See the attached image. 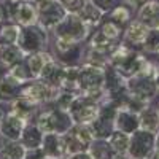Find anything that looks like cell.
I'll return each mask as SVG.
<instances>
[{
    "label": "cell",
    "mask_w": 159,
    "mask_h": 159,
    "mask_svg": "<svg viewBox=\"0 0 159 159\" xmlns=\"http://www.w3.org/2000/svg\"><path fill=\"white\" fill-rule=\"evenodd\" d=\"M24 52L18 45H3L0 46V69L8 72L15 65H18L24 59Z\"/></svg>",
    "instance_id": "22"
},
{
    "label": "cell",
    "mask_w": 159,
    "mask_h": 159,
    "mask_svg": "<svg viewBox=\"0 0 159 159\" xmlns=\"http://www.w3.org/2000/svg\"><path fill=\"white\" fill-rule=\"evenodd\" d=\"M52 59V54L49 51H43V52H34V54H25L24 56V64L27 67L32 80L40 78L45 65L48 64V61Z\"/></svg>",
    "instance_id": "23"
},
{
    "label": "cell",
    "mask_w": 159,
    "mask_h": 159,
    "mask_svg": "<svg viewBox=\"0 0 159 159\" xmlns=\"http://www.w3.org/2000/svg\"><path fill=\"white\" fill-rule=\"evenodd\" d=\"M126 88L132 96H135L142 100H147V102H151L159 96V91L154 81V75H153V59H151L150 69L127 78Z\"/></svg>",
    "instance_id": "7"
},
{
    "label": "cell",
    "mask_w": 159,
    "mask_h": 159,
    "mask_svg": "<svg viewBox=\"0 0 159 159\" xmlns=\"http://www.w3.org/2000/svg\"><path fill=\"white\" fill-rule=\"evenodd\" d=\"M27 123L29 121H25V119L19 118L13 111L7 110L2 119V124H0V137L8 139V140H19Z\"/></svg>",
    "instance_id": "16"
},
{
    "label": "cell",
    "mask_w": 159,
    "mask_h": 159,
    "mask_svg": "<svg viewBox=\"0 0 159 159\" xmlns=\"http://www.w3.org/2000/svg\"><path fill=\"white\" fill-rule=\"evenodd\" d=\"M34 121L45 134L46 132H56V134H62V135L67 134L75 124L70 116V111L57 107L52 102L42 105V108L37 113Z\"/></svg>",
    "instance_id": "2"
},
{
    "label": "cell",
    "mask_w": 159,
    "mask_h": 159,
    "mask_svg": "<svg viewBox=\"0 0 159 159\" xmlns=\"http://www.w3.org/2000/svg\"><path fill=\"white\" fill-rule=\"evenodd\" d=\"M105 83V69L96 65L81 64L78 75V91L80 94H86L97 102H102L107 97V91L103 89Z\"/></svg>",
    "instance_id": "3"
},
{
    "label": "cell",
    "mask_w": 159,
    "mask_h": 159,
    "mask_svg": "<svg viewBox=\"0 0 159 159\" xmlns=\"http://www.w3.org/2000/svg\"><path fill=\"white\" fill-rule=\"evenodd\" d=\"M126 81L127 80L119 73L116 69H113L108 64L105 67V83H103V89L107 91V96H115L119 92L126 91Z\"/></svg>",
    "instance_id": "21"
},
{
    "label": "cell",
    "mask_w": 159,
    "mask_h": 159,
    "mask_svg": "<svg viewBox=\"0 0 159 159\" xmlns=\"http://www.w3.org/2000/svg\"><path fill=\"white\" fill-rule=\"evenodd\" d=\"M96 137H94V132L91 129V124H73L67 134H64L67 156L88 151L91 142Z\"/></svg>",
    "instance_id": "8"
},
{
    "label": "cell",
    "mask_w": 159,
    "mask_h": 159,
    "mask_svg": "<svg viewBox=\"0 0 159 159\" xmlns=\"http://www.w3.org/2000/svg\"><path fill=\"white\" fill-rule=\"evenodd\" d=\"M129 140H130V135L126 134V132L118 130V129H115L113 134L108 137V142L113 147L116 154H126L127 153V150H129Z\"/></svg>",
    "instance_id": "37"
},
{
    "label": "cell",
    "mask_w": 159,
    "mask_h": 159,
    "mask_svg": "<svg viewBox=\"0 0 159 159\" xmlns=\"http://www.w3.org/2000/svg\"><path fill=\"white\" fill-rule=\"evenodd\" d=\"M140 129L154 132V134L159 129V111H157V105L154 107L153 100L150 102L148 107L140 113Z\"/></svg>",
    "instance_id": "32"
},
{
    "label": "cell",
    "mask_w": 159,
    "mask_h": 159,
    "mask_svg": "<svg viewBox=\"0 0 159 159\" xmlns=\"http://www.w3.org/2000/svg\"><path fill=\"white\" fill-rule=\"evenodd\" d=\"M83 64H89V65H96V67L105 69L110 64V56L86 46L84 48V54H83Z\"/></svg>",
    "instance_id": "36"
},
{
    "label": "cell",
    "mask_w": 159,
    "mask_h": 159,
    "mask_svg": "<svg viewBox=\"0 0 159 159\" xmlns=\"http://www.w3.org/2000/svg\"><path fill=\"white\" fill-rule=\"evenodd\" d=\"M105 16H107L108 19H111L113 22H116L119 27L126 29L127 24L135 18V10H132V8H130L129 5H126V3H121L119 7L113 8L111 11L105 13Z\"/></svg>",
    "instance_id": "29"
},
{
    "label": "cell",
    "mask_w": 159,
    "mask_h": 159,
    "mask_svg": "<svg viewBox=\"0 0 159 159\" xmlns=\"http://www.w3.org/2000/svg\"><path fill=\"white\" fill-rule=\"evenodd\" d=\"M145 2H147V0H124V3H126V5H129L132 10H135V11H137V10L145 3Z\"/></svg>",
    "instance_id": "44"
},
{
    "label": "cell",
    "mask_w": 159,
    "mask_h": 159,
    "mask_svg": "<svg viewBox=\"0 0 159 159\" xmlns=\"http://www.w3.org/2000/svg\"><path fill=\"white\" fill-rule=\"evenodd\" d=\"M43 135L45 132L37 126L35 121H29L25 124L22 134L19 137V142L27 148H37V147H42V142H43Z\"/></svg>",
    "instance_id": "25"
},
{
    "label": "cell",
    "mask_w": 159,
    "mask_h": 159,
    "mask_svg": "<svg viewBox=\"0 0 159 159\" xmlns=\"http://www.w3.org/2000/svg\"><path fill=\"white\" fill-rule=\"evenodd\" d=\"M135 19L143 22L150 29L159 27V0H147L137 11Z\"/></svg>",
    "instance_id": "19"
},
{
    "label": "cell",
    "mask_w": 159,
    "mask_h": 159,
    "mask_svg": "<svg viewBox=\"0 0 159 159\" xmlns=\"http://www.w3.org/2000/svg\"><path fill=\"white\" fill-rule=\"evenodd\" d=\"M45 159H54V157H45ZM61 159H67V157H61Z\"/></svg>",
    "instance_id": "53"
},
{
    "label": "cell",
    "mask_w": 159,
    "mask_h": 159,
    "mask_svg": "<svg viewBox=\"0 0 159 159\" xmlns=\"http://www.w3.org/2000/svg\"><path fill=\"white\" fill-rule=\"evenodd\" d=\"M118 45H119L118 42H113V40L107 38L97 27L92 29L89 38L86 40V46L96 49V51H100V52H103V54H108V56L116 49Z\"/></svg>",
    "instance_id": "24"
},
{
    "label": "cell",
    "mask_w": 159,
    "mask_h": 159,
    "mask_svg": "<svg viewBox=\"0 0 159 159\" xmlns=\"http://www.w3.org/2000/svg\"><path fill=\"white\" fill-rule=\"evenodd\" d=\"M153 57H156V59L159 61V51H157V54H156V56H153Z\"/></svg>",
    "instance_id": "52"
},
{
    "label": "cell",
    "mask_w": 159,
    "mask_h": 159,
    "mask_svg": "<svg viewBox=\"0 0 159 159\" xmlns=\"http://www.w3.org/2000/svg\"><path fill=\"white\" fill-rule=\"evenodd\" d=\"M21 34V25L15 21L3 19L0 21V46L3 45H18V38Z\"/></svg>",
    "instance_id": "27"
},
{
    "label": "cell",
    "mask_w": 159,
    "mask_h": 159,
    "mask_svg": "<svg viewBox=\"0 0 159 159\" xmlns=\"http://www.w3.org/2000/svg\"><path fill=\"white\" fill-rule=\"evenodd\" d=\"M88 153L94 159H113L116 154L108 139H94L89 145Z\"/></svg>",
    "instance_id": "30"
},
{
    "label": "cell",
    "mask_w": 159,
    "mask_h": 159,
    "mask_svg": "<svg viewBox=\"0 0 159 159\" xmlns=\"http://www.w3.org/2000/svg\"><path fill=\"white\" fill-rule=\"evenodd\" d=\"M91 32L92 29L78 15H67L51 30V35L72 43H86Z\"/></svg>",
    "instance_id": "5"
},
{
    "label": "cell",
    "mask_w": 159,
    "mask_h": 159,
    "mask_svg": "<svg viewBox=\"0 0 159 159\" xmlns=\"http://www.w3.org/2000/svg\"><path fill=\"white\" fill-rule=\"evenodd\" d=\"M38 11V24L49 32L67 16V11L59 3V0H34Z\"/></svg>",
    "instance_id": "12"
},
{
    "label": "cell",
    "mask_w": 159,
    "mask_h": 159,
    "mask_svg": "<svg viewBox=\"0 0 159 159\" xmlns=\"http://www.w3.org/2000/svg\"><path fill=\"white\" fill-rule=\"evenodd\" d=\"M64 67H65L64 64H61L59 61H56L54 57H52V59H49L48 64L45 65V69H43L42 75H40V78L45 80L46 83L54 84V86L59 88L61 78H62V73H64Z\"/></svg>",
    "instance_id": "31"
},
{
    "label": "cell",
    "mask_w": 159,
    "mask_h": 159,
    "mask_svg": "<svg viewBox=\"0 0 159 159\" xmlns=\"http://www.w3.org/2000/svg\"><path fill=\"white\" fill-rule=\"evenodd\" d=\"M157 111H159V105H157Z\"/></svg>",
    "instance_id": "55"
},
{
    "label": "cell",
    "mask_w": 159,
    "mask_h": 159,
    "mask_svg": "<svg viewBox=\"0 0 159 159\" xmlns=\"http://www.w3.org/2000/svg\"><path fill=\"white\" fill-rule=\"evenodd\" d=\"M15 2H34V0H15Z\"/></svg>",
    "instance_id": "51"
},
{
    "label": "cell",
    "mask_w": 159,
    "mask_h": 159,
    "mask_svg": "<svg viewBox=\"0 0 159 159\" xmlns=\"http://www.w3.org/2000/svg\"><path fill=\"white\" fill-rule=\"evenodd\" d=\"M143 52L147 56H156L159 51V27L157 29H150L147 38L143 42Z\"/></svg>",
    "instance_id": "38"
},
{
    "label": "cell",
    "mask_w": 159,
    "mask_h": 159,
    "mask_svg": "<svg viewBox=\"0 0 159 159\" xmlns=\"http://www.w3.org/2000/svg\"><path fill=\"white\" fill-rule=\"evenodd\" d=\"M153 75H154V81H156V86L159 91V61L156 57L153 59Z\"/></svg>",
    "instance_id": "43"
},
{
    "label": "cell",
    "mask_w": 159,
    "mask_h": 159,
    "mask_svg": "<svg viewBox=\"0 0 159 159\" xmlns=\"http://www.w3.org/2000/svg\"><path fill=\"white\" fill-rule=\"evenodd\" d=\"M84 48H86V43H72V42H67V40L56 38L51 35L49 52L56 61H59L64 65H81Z\"/></svg>",
    "instance_id": "6"
},
{
    "label": "cell",
    "mask_w": 159,
    "mask_h": 159,
    "mask_svg": "<svg viewBox=\"0 0 159 159\" xmlns=\"http://www.w3.org/2000/svg\"><path fill=\"white\" fill-rule=\"evenodd\" d=\"M80 94V92H75V91H67V89H59V94L57 97L54 99V105H57V107L64 108V110H69L70 105L73 103V100L76 99V96Z\"/></svg>",
    "instance_id": "39"
},
{
    "label": "cell",
    "mask_w": 159,
    "mask_h": 159,
    "mask_svg": "<svg viewBox=\"0 0 159 159\" xmlns=\"http://www.w3.org/2000/svg\"><path fill=\"white\" fill-rule=\"evenodd\" d=\"M78 75H80V65H65L62 78H61L59 89L80 92L78 91Z\"/></svg>",
    "instance_id": "34"
},
{
    "label": "cell",
    "mask_w": 159,
    "mask_h": 159,
    "mask_svg": "<svg viewBox=\"0 0 159 159\" xmlns=\"http://www.w3.org/2000/svg\"><path fill=\"white\" fill-rule=\"evenodd\" d=\"M78 16L81 18L91 29H96L97 25L102 22V19H103V16H105V13H103L102 10H99L94 3L91 2V0H88L86 5L83 7V10L78 13Z\"/></svg>",
    "instance_id": "33"
},
{
    "label": "cell",
    "mask_w": 159,
    "mask_h": 159,
    "mask_svg": "<svg viewBox=\"0 0 159 159\" xmlns=\"http://www.w3.org/2000/svg\"><path fill=\"white\" fill-rule=\"evenodd\" d=\"M154 151L159 153V129H157V132H156V145H154Z\"/></svg>",
    "instance_id": "48"
},
{
    "label": "cell",
    "mask_w": 159,
    "mask_h": 159,
    "mask_svg": "<svg viewBox=\"0 0 159 159\" xmlns=\"http://www.w3.org/2000/svg\"><path fill=\"white\" fill-rule=\"evenodd\" d=\"M42 148L45 151L46 157H67V151H65V142L62 134H56V132H46L43 135Z\"/></svg>",
    "instance_id": "17"
},
{
    "label": "cell",
    "mask_w": 159,
    "mask_h": 159,
    "mask_svg": "<svg viewBox=\"0 0 159 159\" xmlns=\"http://www.w3.org/2000/svg\"><path fill=\"white\" fill-rule=\"evenodd\" d=\"M8 19V8H7V2H0V21Z\"/></svg>",
    "instance_id": "46"
},
{
    "label": "cell",
    "mask_w": 159,
    "mask_h": 159,
    "mask_svg": "<svg viewBox=\"0 0 159 159\" xmlns=\"http://www.w3.org/2000/svg\"><path fill=\"white\" fill-rule=\"evenodd\" d=\"M150 159H159V153H157V151H154V153L151 154V157H150Z\"/></svg>",
    "instance_id": "50"
},
{
    "label": "cell",
    "mask_w": 159,
    "mask_h": 159,
    "mask_svg": "<svg viewBox=\"0 0 159 159\" xmlns=\"http://www.w3.org/2000/svg\"><path fill=\"white\" fill-rule=\"evenodd\" d=\"M97 29L107 37L110 40H113V42H118L121 43V38H123V34H124V29L119 27V25L116 22H113L111 19H108L107 16H103L102 22L97 25Z\"/></svg>",
    "instance_id": "35"
},
{
    "label": "cell",
    "mask_w": 159,
    "mask_h": 159,
    "mask_svg": "<svg viewBox=\"0 0 159 159\" xmlns=\"http://www.w3.org/2000/svg\"><path fill=\"white\" fill-rule=\"evenodd\" d=\"M25 83H21L10 72L0 73V105H10L13 100L22 96V88Z\"/></svg>",
    "instance_id": "15"
},
{
    "label": "cell",
    "mask_w": 159,
    "mask_h": 159,
    "mask_svg": "<svg viewBox=\"0 0 159 159\" xmlns=\"http://www.w3.org/2000/svg\"><path fill=\"white\" fill-rule=\"evenodd\" d=\"M150 32V27H147L143 22H140L139 19H132L127 27L124 29V34H123V38H121V43L132 48V49H137V51H142L143 52V42L147 38Z\"/></svg>",
    "instance_id": "14"
},
{
    "label": "cell",
    "mask_w": 159,
    "mask_h": 159,
    "mask_svg": "<svg viewBox=\"0 0 159 159\" xmlns=\"http://www.w3.org/2000/svg\"><path fill=\"white\" fill-rule=\"evenodd\" d=\"M57 94H59V88L54 86V84L46 83L42 78L30 80V81H27L22 88V96L30 99L32 102H35L38 105L54 102Z\"/></svg>",
    "instance_id": "11"
},
{
    "label": "cell",
    "mask_w": 159,
    "mask_h": 159,
    "mask_svg": "<svg viewBox=\"0 0 159 159\" xmlns=\"http://www.w3.org/2000/svg\"><path fill=\"white\" fill-rule=\"evenodd\" d=\"M40 108H42V105L32 102L30 99L24 97V96L18 97L16 100H13L8 105V110L10 111H13L15 115H18L19 118L25 119V121H34L37 113L40 111Z\"/></svg>",
    "instance_id": "18"
},
{
    "label": "cell",
    "mask_w": 159,
    "mask_h": 159,
    "mask_svg": "<svg viewBox=\"0 0 159 159\" xmlns=\"http://www.w3.org/2000/svg\"><path fill=\"white\" fill-rule=\"evenodd\" d=\"M99 10H102L103 13H108L111 11L113 8L119 7L121 3H124V0H91Z\"/></svg>",
    "instance_id": "41"
},
{
    "label": "cell",
    "mask_w": 159,
    "mask_h": 159,
    "mask_svg": "<svg viewBox=\"0 0 159 159\" xmlns=\"http://www.w3.org/2000/svg\"><path fill=\"white\" fill-rule=\"evenodd\" d=\"M0 2H7V0H0Z\"/></svg>",
    "instance_id": "54"
},
{
    "label": "cell",
    "mask_w": 159,
    "mask_h": 159,
    "mask_svg": "<svg viewBox=\"0 0 159 159\" xmlns=\"http://www.w3.org/2000/svg\"><path fill=\"white\" fill-rule=\"evenodd\" d=\"M110 65L116 69L126 80L151 67V57L145 52L132 49L119 43L116 49L110 54Z\"/></svg>",
    "instance_id": "1"
},
{
    "label": "cell",
    "mask_w": 159,
    "mask_h": 159,
    "mask_svg": "<svg viewBox=\"0 0 159 159\" xmlns=\"http://www.w3.org/2000/svg\"><path fill=\"white\" fill-rule=\"evenodd\" d=\"M51 45V32L40 24H32L21 27V34L18 38V46L24 54L49 51Z\"/></svg>",
    "instance_id": "4"
},
{
    "label": "cell",
    "mask_w": 159,
    "mask_h": 159,
    "mask_svg": "<svg viewBox=\"0 0 159 159\" xmlns=\"http://www.w3.org/2000/svg\"><path fill=\"white\" fill-rule=\"evenodd\" d=\"M156 145V134L145 129H137L130 134L129 140V150L127 154L132 159H150L154 153Z\"/></svg>",
    "instance_id": "10"
},
{
    "label": "cell",
    "mask_w": 159,
    "mask_h": 159,
    "mask_svg": "<svg viewBox=\"0 0 159 159\" xmlns=\"http://www.w3.org/2000/svg\"><path fill=\"white\" fill-rule=\"evenodd\" d=\"M88 0H59V3L67 11V15H78L86 5Z\"/></svg>",
    "instance_id": "40"
},
{
    "label": "cell",
    "mask_w": 159,
    "mask_h": 159,
    "mask_svg": "<svg viewBox=\"0 0 159 159\" xmlns=\"http://www.w3.org/2000/svg\"><path fill=\"white\" fill-rule=\"evenodd\" d=\"M91 129L94 132L96 139H108L113 134V130L116 129L115 127V118L99 113V116L91 123Z\"/></svg>",
    "instance_id": "28"
},
{
    "label": "cell",
    "mask_w": 159,
    "mask_h": 159,
    "mask_svg": "<svg viewBox=\"0 0 159 159\" xmlns=\"http://www.w3.org/2000/svg\"><path fill=\"white\" fill-rule=\"evenodd\" d=\"M3 115H5V110L2 108V105H0V124H2V119H3Z\"/></svg>",
    "instance_id": "49"
},
{
    "label": "cell",
    "mask_w": 159,
    "mask_h": 159,
    "mask_svg": "<svg viewBox=\"0 0 159 159\" xmlns=\"http://www.w3.org/2000/svg\"><path fill=\"white\" fill-rule=\"evenodd\" d=\"M99 110H100V102L86 94H78L69 108L75 124H91L99 116Z\"/></svg>",
    "instance_id": "9"
},
{
    "label": "cell",
    "mask_w": 159,
    "mask_h": 159,
    "mask_svg": "<svg viewBox=\"0 0 159 159\" xmlns=\"http://www.w3.org/2000/svg\"><path fill=\"white\" fill-rule=\"evenodd\" d=\"M115 127L130 135L132 132L140 129V115L130 111L127 108H119L115 116Z\"/></svg>",
    "instance_id": "20"
},
{
    "label": "cell",
    "mask_w": 159,
    "mask_h": 159,
    "mask_svg": "<svg viewBox=\"0 0 159 159\" xmlns=\"http://www.w3.org/2000/svg\"><path fill=\"white\" fill-rule=\"evenodd\" d=\"M25 147L19 140L0 137V159H24Z\"/></svg>",
    "instance_id": "26"
},
{
    "label": "cell",
    "mask_w": 159,
    "mask_h": 159,
    "mask_svg": "<svg viewBox=\"0 0 159 159\" xmlns=\"http://www.w3.org/2000/svg\"><path fill=\"white\" fill-rule=\"evenodd\" d=\"M113 159H132V157L126 153V154H115V157H113Z\"/></svg>",
    "instance_id": "47"
},
{
    "label": "cell",
    "mask_w": 159,
    "mask_h": 159,
    "mask_svg": "<svg viewBox=\"0 0 159 159\" xmlns=\"http://www.w3.org/2000/svg\"><path fill=\"white\" fill-rule=\"evenodd\" d=\"M7 8H8V19L15 21L21 27L38 24V11H37L35 2H15V0H7Z\"/></svg>",
    "instance_id": "13"
},
{
    "label": "cell",
    "mask_w": 159,
    "mask_h": 159,
    "mask_svg": "<svg viewBox=\"0 0 159 159\" xmlns=\"http://www.w3.org/2000/svg\"><path fill=\"white\" fill-rule=\"evenodd\" d=\"M67 159H94L88 151H83V153H75V154H70L67 156Z\"/></svg>",
    "instance_id": "45"
},
{
    "label": "cell",
    "mask_w": 159,
    "mask_h": 159,
    "mask_svg": "<svg viewBox=\"0 0 159 159\" xmlns=\"http://www.w3.org/2000/svg\"><path fill=\"white\" fill-rule=\"evenodd\" d=\"M45 151L42 147H37V148H27L25 150V156L24 159H45Z\"/></svg>",
    "instance_id": "42"
}]
</instances>
